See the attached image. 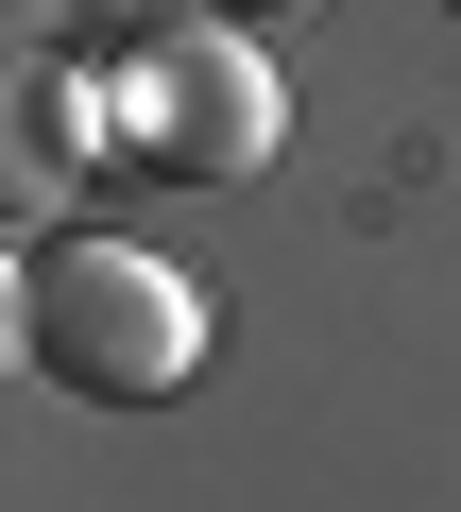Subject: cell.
Wrapping results in <instances>:
<instances>
[{"label":"cell","mask_w":461,"mask_h":512,"mask_svg":"<svg viewBox=\"0 0 461 512\" xmlns=\"http://www.w3.org/2000/svg\"><path fill=\"white\" fill-rule=\"evenodd\" d=\"M18 359H35L52 393H86V410H154V393L205 376V291L171 274V256L69 222V239L18 256Z\"/></svg>","instance_id":"2"},{"label":"cell","mask_w":461,"mask_h":512,"mask_svg":"<svg viewBox=\"0 0 461 512\" xmlns=\"http://www.w3.org/2000/svg\"><path fill=\"white\" fill-rule=\"evenodd\" d=\"M205 18H308V0H205Z\"/></svg>","instance_id":"4"},{"label":"cell","mask_w":461,"mask_h":512,"mask_svg":"<svg viewBox=\"0 0 461 512\" xmlns=\"http://www.w3.org/2000/svg\"><path fill=\"white\" fill-rule=\"evenodd\" d=\"M52 120H86V154H137L171 188H240L291 137V103L257 69V18H205V0H188V18H120L103 69L52 86Z\"/></svg>","instance_id":"1"},{"label":"cell","mask_w":461,"mask_h":512,"mask_svg":"<svg viewBox=\"0 0 461 512\" xmlns=\"http://www.w3.org/2000/svg\"><path fill=\"white\" fill-rule=\"evenodd\" d=\"M52 18H69V35H120V18H137V0H52Z\"/></svg>","instance_id":"3"}]
</instances>
